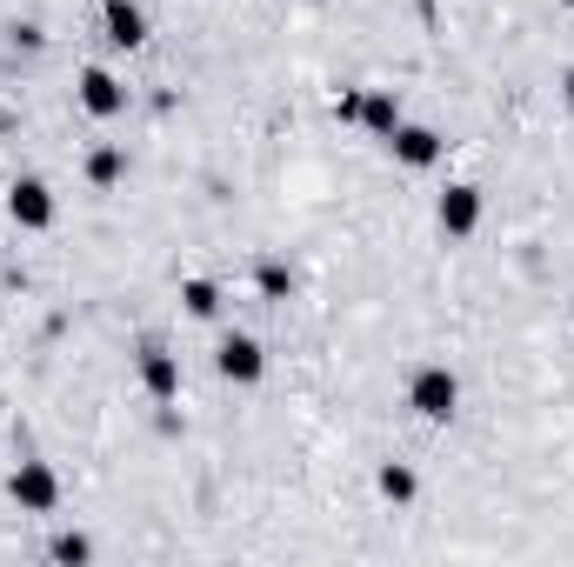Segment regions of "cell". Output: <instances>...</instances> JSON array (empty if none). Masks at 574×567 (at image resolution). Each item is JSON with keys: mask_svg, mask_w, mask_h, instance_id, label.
I'll list each match as a JSON object with an SVG mask.
<instances>
[{"mask_svg": "<svg viewBox=\"0 0 574 567\" xmlns=\"http://www.w3.org/2000/svg\"><path fill=\"white\" fill-rule=\"evenodd\" d=\"M254 287H261V301H288L294 294V267L288 261H261L254 267Z\"/></svg>", "mask_w": 574, "mask_h": 567, "instance_id": "cell-13", "label": "cell"}, {"mask_svg": "<svg viewBox=\"0 0 574 567\" xmlns=\"http://www.w3.org/2000/svg\"><path fill=\"white\" fill-rule=\"evenodd\" d=\"M140 388H147V401H160V408H174V401H181V361H174L160 341H147V348H140Z\"/></svg>", "mask_w": 574, "mask_h": 567, "instance_id": "cell-7", "label": "cell"}, {"mask_svg": "<svg viewBox=\"0 0 574 567\" xmlns=\"http://www.w3.org/2000/svg\"><path fill=\"white\" fill-rule=\"evenodd\" d=\"M408 408H415L421 421L448 428V421H455V408H461V381H455V368H441V361L415 368V381H408Z\"/></svg>", "mask_w": 574, "mask_h": 567, "instance_id": "cell-1", "label": "cell"}, {"mask_svg": "<svg viewBox=\"0 0 574 567\" xmlns=\"http://www.w3.org/2000/svg\"><path fill=\"white\" fill-rule=\"evenodd\" d=\"M388 147H395V160H401V167H415V174H428V167L448 154V140H441L435 127H421V120H401V127L388 134Z\"/></svg>", "mask_w": 574, "mask_h": 567, "instance_id": "cell-6", "label": "cell"}, {"mask_svg": "<svg viewBox=\"0 0 574 567\" xmlns=\"http://www.w3.org/2000/svg\"><path fill=\"white\" fill-rule=\"evenodd\" d=\"M401 120H408V114H401L395 87H368V94H361V127H368L374 140H388V134H395Z\"/></svg>", "mask_w": 574, "mask_h": 567, "instance_id": "cell-10", "label": "cell"}, {"mask_svg": "<svg viewBox=\"0 0 574 567\" xmlns=\"http://www.w3.org/2000/svg\"><path fill=\"white\" fill-rule=\"evenodd\" d=\"M80 107L94 114V120H114V114H127V87L107 74V67H80Z\"/></svg>", "mask_w": 574, "mask_h": 567, "instance_id": "cell-8", "label": "cell"}, {"mask_svg": "<svg viewBox=\"0 0 574 567\" xmlns=\"http://www.w3.org/2000/svg\"><path fill=\"white\" fill-rule=\"evenodd\" d=\"M13 47H27V53H40V47H47V33H40L33 20H20V27H13Z\"/></svg>", "mask_w": 574, "mask_h": 567, "instance_id": "cell-17", "label": "cell"}, {"mask_svg": "<svg viewBox=\"0 0 574 567\" xmlns=\"http://www.w3.org/2000/svg\"><path fill=\"white\" fill-rule=\"evenodd\" d=\"M47 555H53V561H67V567H80V561H94V541H87V535H53V541H47Z\"/></svg>", "mask_w": 574, "mask_h": 567, "instance_id": "cell-15", "label": "cell"}, {"mask_svg": "<svg viewBox=\"0 0 574 567\" xmlns=\"http://www.w3.org/2000/svg\"><path fill=\"white\" fill-rule=\"evenodd\" d=\"M562 7H574V0H562Z\"/></svg>", "mask_w": 574, "mask_h": 567, "instance_id": "cell-19", "label": "cell"}, {"mask_svg": "<svg viewBox=\"0 0 574 567\" xmlns=\"http://www.w3.org/2000/svg\"><path fill=\"white\" fill-rule=\"evenodd\" d=\"M435 221H441L448 241H468V234L481 227V187H475V180H448L441 201H435Z\"/></svg>", "mask_w": 574, "mask_h": 567, "instance_id": "cell-4", "label": "cell"}, {"mask_svg": "<svg viewBox=\"0 0 574 567\" xmlns=\"http://www.w3.org/2000/svg\"><path fill=\"white\" fill-rule=\"evenodd\" d=\"M361 94H368V87H341V94H334V120H361Z\"/></svg>", "mask_w": 574, "mask_h": 567, "instance_id": "cell-16", "label": "cell"}, {"mask_svg": "<svg viewBox=\"0 0 574 567\" xmlns=\"http://www.w3.org/2000/svg\"><path fill=\"white\" fill-rule=\"evenodd\" d=\"M100 27H107L114 47H147V13H140V0H107V7H100Z\"/></svg>", "mask_w": 574, "mask_h": 567, "instance_id": "cell-9", "label": "cell"}, {"mask_svg": "<svg viewBox=\"0 0 574 567\" xmlns=\"http://www.w3.org/2000/svg\"><path fill=\"white\" fill-rule=\"evenodd\" d=\"M181 307H187L194 321H214V314H221V287L194 274V281H181Z\"/></svg>", "mask_w": 574, "mask_h": 567, "instance_id": "cell-12", "label": "cell"}, {"mask_svg": "<svg viewBox=\"0 0 574 567\" xmlns=\"http://www.w3.org/2000/svg\"><path fill=\"white\" fill-rule=\"evenodd\" d=\"M374 488H381V495H388L395 508H408V501L421 495V481H415V468H408V461H388V468L374 475Z\"/></svg>", "mask_w": 574, "mask_h": 567, "instance_id": "cell-11", "label": "cell"}, {"mask_svg": "<svg viewBox=\"0 0 574 567\" xmlns=\"http://www.w3.org/2000/svg\"><path fill=\"white\" fill-rule=\"evenodd\" d=\"M7 214H13V227L47 234V227H53V187H47L40 174H20V180L7 187Z\"/></svg>", "mask_w": 574, "mask_h": 567, "instance_id": "cell-3", "label": "cell"}, {"mask_svg": "<svg viewBox=\"0 0 574 567\" xmlns=\"http://www.w3.org/2000/svg\"><path fill=\"white\" fill-rule=\"evenodd\" d=\"M7 495H13L20 515H53V508H60V475H53L47 461H20V468L7 475Z\"/></svg>", "mask_w": 574, "mask_h": 567, "instance_id": "cell-2", "label": "cell"}, {"mask_svg": "<svg viewBox=\"0 0 574 567\" xmlns=\"http://www.w3.org/2000/svg\"><path fill=\"white\" fill-rule=\"evenodd\" d=\"M214 368H221V381H234V388H254V381L267 374V354H261V341H254V334H221V348H214Z\"/></svg>", "mask_w": 574, "mask_h": 567, "instance_id": "cell-5", "label": "cell"}, {"mask_svg": "<svg viewBox=\"0 0 574 567\" xmlns=\"http://www.w3.org/2000/svg\"><path fill=\"white\" fill-rule=\"evenodd\" d=\"M562 94H568V107H574V67H568V80H562Z\"/></svg>", "mask_w": 574, "mask_h": 567, "instance_id": "cell-18", "label": "cell"}, {"mask_svg": "<svg viewBox=\"0 0 574 567\" xmlns=\"http://www.w3.org/2000/svg\"><path fill=\"white\" fill-rule=\"evenodd\" d=\"M120 174H127V154H120V147H94V154H87V180H94V187H114Z\"/></svg>", "mask_w": 574, "mask_h": 567, "instance_id": "cell-14", "label": "cell"}]
</instances>
